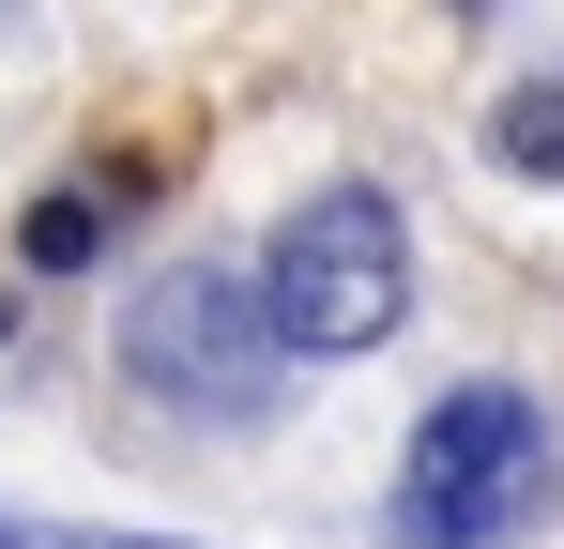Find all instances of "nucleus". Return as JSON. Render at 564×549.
Here are the masks:
<instances>
[{"label": "nucleus", "mask_w": 564, "mask_h": 549, "mask_svg": "<svg viewBox=\"0 0 564 549\" xmlns=\"http://www.w3.org/2000/svg\"><path fill=\"white\" fill-rule=\"evenodd\" d=\"M564 519V428L519 397V381H458L412 412V458H397V504L381 535L397 549H519Z\"/></svg>", "instance_id": "obj_1"}, {"label": "nucleus", "mask_w": 564, "mask_h": 549, "mask_svg": "<svg viewBox=\"0 0 564 549\" xmlns=\"http://www.w3.org/2000/svg\"><path fill=\"white\" fill-rule=\"evenodd\" d=\"M245 290H260V336L290 366H351V352H381L412 321V214L381 183H305Z\"/></svg>", "instance_id": "obj_2"}, {"label": "nucleus", "mask_w": 564, "mask_h": 549, "mask_svg": "<svg viewBox=\"0 0 564 549\" xmlns=\"http://www.w3.org/2000/svg\"><path fill=\"white\" fill-rule=\"evenodd\" d=\"M107 366H122L153 412H184V428H260V412L290 397V352L260 336V290H245L229 260H153L138 290H122Z\"/></svg>", "instance_id": "obj_3"}, {"label": "nucleus", "mask_w": 564, "mask_h": 549, "mask_svg": "<svg viewBox=\"0 0 564 549\" xmlns=\"http://www.w3.org/2000/svg\"><path fill=\"white\" fill-rule=\"evenodd\" d=\"M138 214V183H62V198H31V229H15V260L31 274H77V260H107V229Z\"/></svg>", "instance_id": "obj_4"}, {"label": "nucleus", "mask_w": 564, "mask_h": 549, "mask_svg": "<svg viewBox=\"0 0 564 549\" xmlns=\"http://www.w3.org/2000/svg\"><path fill=\"white\" fill-rule=\"evenodd\" d=\"M488 153H503L519 183H564V62H550V77H519L503 107H488Z\"/></svg>", "instance_id": "obj_5"}, {"label": "nucleus", "mask_w": 564, "mask_h": 549, "mask_svg": "<svg viewBox=\"0 0 564 549\" xmlns=\"http://www.w3.org/2000/svg\"><path fill=\"white\" fill-rule=\"evenodd\" d=\"M0 549H214V535H93V519H0Z\"/></svg>", "instance_id": "obj_6"}]
</instances>
